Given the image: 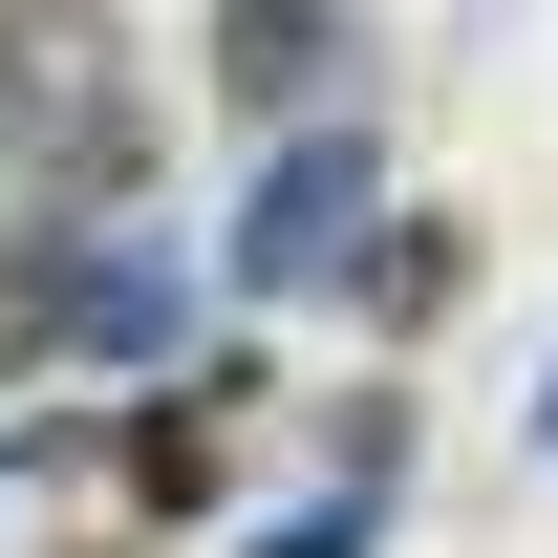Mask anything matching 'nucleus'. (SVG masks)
I'll return each instance as SVG.
<instances>
[{
  "instance_id": "nucleus-1",
  "label": "nucleus",
  "mask_w": 558,
  "mask_h": 558,
  "mask_svg": "<svg viewBox=\"0 0 558 558\" xmlns=\"http://www.w3.org/2000/svg\"><path fill=\"white\" fill-rule=\"evenodd\" d=\"M344 236H365V130H301L236 215V279H344Z\"/></svg>"
},
{
  "instance_id": "nucleus-2",
  "label": "nucleus",
  "mask_w": 558,
  "mask_h": 558,
  "mask_svg": "<svg viewBox=\"0 0 558 558\" xmlns=\"http://www.w3.org/2000/svg\"><path fill=\"white\" fill-rule=\"evenodd\" d=\"M323 44H344V0H215V86H236V108H301Z\"/></svg>"
}]
</instances>
